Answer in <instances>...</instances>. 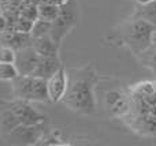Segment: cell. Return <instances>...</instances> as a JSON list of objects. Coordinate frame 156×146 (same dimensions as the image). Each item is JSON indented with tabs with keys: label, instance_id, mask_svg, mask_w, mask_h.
Wrapping results in <instances>:
<instances>
[{
	"label": "cell",
	"instance_id": "cell-13",
	"mask_svg": "<svg viewBox=\"0 0 156 146\" xmlns=\"http://www.w3.org/2000/svg\"><path fill=\"white\" fill-rule=\"evenodd\" d=\"M132 18L144 19V21H148L151 23L156 25V0L147 3V4H137Z\"/></svg>",
	"mask_w": 156,
	"mask_h": 146
},
{
	"label": "cell",
	"instance_id": "cell-22",
	"mask_svg": "<svg viewBox=\"0 0 156 146\" xmlns=\"http://www.w3.org/2000/svg\"><path fill=\"white\" fill-rule=\"evenodd\" d=\"M22 2H23V3H33V4H40V3L41 2H43V0H22Z\"/></svg>",
	"mask_w": 156,
	"mask_h": 146
},
{
	"label": "cell",
	"instance_id": "cell-4",
	"mask_svg": "<svg viewBox=\"0 0 156 146\" xmlns=\"http://www.w3.org/2000/svg\"><path fill=\"white\" fill-rule=\"evenodd\" d=\"M80 19V8L77 0H69L63 5H60V14L54 22L49 34L55 40L58 45H62L65 37L78 25Z\"/></svg>",
	"mask_w": 156,
	"mask_h": 146
},
{
	"label": "cell",
	"instance_id": "cell-14",
	"mask_svg": "<svg viewBox=\"0 0 156 146\" xmlns=\"http://www.w3.org/2000/svg\"><path fill=\"white\" fill-rule=\"evenodd\" d=\"M156 93V81H143L130 87V94L140 98H148Z\"/></svg>",
	"mask_w": 156,
	"mask_h": 146
},
{
	"label": "cell",
	"instance_id": "cell-5",
	"mask_svg": "<svg viewBox=\"0 0 156 146\" xmlns=\"http://www.w3.org/2000/svg\"><path fill=\"white\" fill-rule=\"evenodd\" d=\"M2 105L7 107L14 114L15 119L18 120L19 126H36L47 122V116L33 108L29 101L16 100L14 98L12 101H2Z\"/></svg>",
	"mask_w": 156,
	"mask_h": 146
},
{
	"label": "cell",
	"instance_id": "cell-18",
	"mask_svg": "<svg viewBox=\"0 0 156 146\" xmlns=\"http://www.w3.org/2000/svg\"><path fill=\"white\" fill-rule=\"evenodd\" d=\"M21 16L36 22L38 19V5L33 3H22L21 5Z\"/></svg>",
	"mask_w": 156,
	"mask_h": 146
},
{
	"label": "cell",
	"instance_id": "cell-1",
	"mask_svg": "<svg viewBox=\"0 0 156 146\" xmlns=\"http://www.w3.org/2000/svg\"><path fill=\"white\" fill-rule=\"evenodd\" d=\"M69 86L62 103L71 111L82 115L96 112L94 87L99 82V75L93 66L86 64L78 68H69Z\"/></svg>",
	"mask_w": 156,
	"mask_h": 146
},
{
	"label": "cell",
	"instance_id": "cell-20",
	"mask_svg": "<svg viewBox=\"0 0 156 146\" xmlns=\"http://www.w3.org/2000/svg\"><path fill=\"white\" fill-rule=\"evenodd\" d=\"M33 25H34V22H33V21L19 16L18 21H16L15 25H14V29L12 30L22 32V33H30V32H32V29H33Z\"/></svg>",
	"mask_w": 156,
	"mask_h": 146
},
{
	"label": "cell",
	"instance_id": "cell-17",
	"mask_svg": "<svg viewBox=\"0 0 156 146\" xmlns=\"http://www.w3.org/2000/svg\"><path fill=\"white\" fill-rule=\"evenodd\" d=\"M51 29H52V22L38 18L37 21L34 22V25H33V29H32V32H30V34H32L33 38L43 37V36L49 34Z\"/></svg>",
	"mask_w": 156,
	"mask_h": 146
},
{
	"label": "cell",
	"instance_id": "cell-10",
	"mask_svg": "<svg viewBox=\"0 0 156 146\" xmlns=\"http://www.w3.org/2000/svg\"><path fill=\"white\" fill-rule=\"evenodd\" d=\"M62 60L59 55L58 56H41L37 67L32 75L38 76L43 79H49L60 67H62Z\"/></svg>",
	"mask_w": 156,
	"mask_h": 146
},
{
	"label": "cell",
	"instance_id": "cell-19",
	"mask_svg": "<svg viewBox=\"0 0 156 146\" xmlns=\"http://www.w3.org/2000/svg\"><path fill=\"white\" fill-rule=\"evenodd\" d=\"M16 51L11 46L2 45L0 49V63H15Z\"/></svg>",
	"mask_w": 156,
	"mask_h": 146
},
{
	"label": "cell",
	"instance_id": "cell-11",
	"mask_svg": "<svg viewBox=\"0 0 156 146\" xmlns=\"http://www.w3.org/2000/svg\"><path fill=\"white\" fill-rule=\"evenodd\" d=\"M33 37L30 33H22L16 30L10 32H2V45H7L14 48L15 51L25 48V46L32 45Z\"/></svg>",
	"mask_w": 156,
	"mask_h": 146
},
{
	"label": "cell",
	"instance_id": "cell-7",
	"mask_svg": "<svg viewBox=\"0 0 156 146\" xmlns=\"http://www.w3.org/2000/svg\"><path fill=\"white\" fill-rule=\"evenodd\" d=\"M104 104L112 116L126 117L132 109V97L119 90H110L104 96Z\"/></svg>",
	"mask_w": 156,
	"mask_h": 146
},
{
	"label": "cell",
	"instance_id": "cell-8",
	"mask_svg": "<svg viewBox=\"0 0 156 146\" xmlns=\"http://www.w3.org/2000/svg\"><path fill=\"white\" fill-rule=\"evenodd\" d=\"M47 85H48V94L51 103H60L69 86L67 70L62 66L51 78L47 79Z\"/></svg>",
	"mask_w": 156,
	"mask_h": 146
},
{
	"label": "cell",
	"instance_id": "cell-15",
	"mask_svg": "<svg viewBox=\"0 0 156 146\" xmlns=\"http://www.w3.org/2000/svg\"><path fill=\"white\" fill-rule=\"evenodd\" d=\"M60 14V5H55L51 3L41 2L38 4V18L54 22Z\"/></svg>",
	"mask_w": 156,
	"mask_h": 146
},
{
	"label": "cell",
	"instance_id": "cell-12",
	"mask_svg": "<svg viewBox=\"0 0 156 146\" xmlns=\"http://www.w3.org/2000/svg\"><path fill=\"white\" fill-rule=\"evenodd\" d=\"M32 46L36 49L40 56H58L59 55V48L60 46L55 42L51 34L43 36V37L33 38Z\"/></svg>",
	"mask_w": 156,
	"mask_h": 146
},
{
	"label": "cell",
	"instance_id": "cell-2",
	"mask_svg": "<svg viewBox=\"0 0 156 146\" xmlns=\"http://www.w3.org/2000/svg\"><path fill=\"white\" fill-rule=\"evenodd\" d=\"M156 25L151 23L144 19H133L123 22L119 27V37L123 44L133 52L134 55L140 56L152 45V38Z\"/></svg>",
	"mask_w": 156,
	"mask_h": 146
},
{
	"label": "cell",
	"instance_id": "cell-16",
	"mask_svg": "<svg viewBox=\"0 0 156 146\" xmlns=\"http://www.w3.org/2000/svg\"><path fill=\"white\" fill-rule=\"evenodd\" d=\"M21 75L15 63H2L0 64V79L5 82H11Z\"/></svg>",
	"mask_w": 156,
	"mask_h": 146
},
{
	"label": "cell",
	"instance_id": "cell-25",
	"mask_svg": "<svg viewBox=\"0 0 156 146\" xmlns=\"http://www.w3.org/2000/svg\"><path fill=\"white\" fill-rule=\"evenodd\" d=\"M152 42L156 44V29H155V32H154V38H152Z\"/></svg>",
	"mask_w": 156,
	"mask_h": 146
},
{
	"label": "cell",
	"instance_id": "cell-9",
	"mask_svg": "<svg viewBox=\"0 0 156 146\" xmlns=\"http://www.w3.org/2000/svg\"><path fill=\"white\" fill-rule=\"evenodd\" d=\"M40 55L36 52V49L32 45L16 51L15 64L18 67L21 75H32L40 62Z\"/></svg>",
	"mask_w": 156,
	"mask_h": 146
},
{
	"label": "cell",
	"instance_id": "cell-6",
	"mask_svg": "<svg viewBox=\"0 0 156 146\" xmlns=\"http://www.w3.org/2000/svg\"><path fill=\"white\" fill-rule=\"evenodd\" d=\"M47 133L45 123L36 126H19L3 138L11 139V144H23V145H37L38 141Z\"/></svg>",
	"mask_w": 156,
	"mask_h": 146
},
{
	"label": "cell",
	"instance_id": "cell-3",
	"mask_svg": "<svg viewBox=\"0 0 156 146\" xmlns=\"http://www.w3.org/2000/svg\"><path fill=\"white\" fill-rule=\"evenodd\" d=\"M12 97L29 103H48V85L47 79L34 75H19L11 81Z\"/></svg>",
	"mask_w": 156,
	"mask_h": 146
},
{
	"label": "cell",
	"instance_id": "cell-21",
	"mask_svg": "<svg viewBox=\"0 0 156 146\" xmlns=\"http://www.w3.org/2000/svg\"><path fill=\"white\" fill-rule=\"evenodd\" d=\"M45 3H51V4H55V5H63L65 3H67L69 0H43Z\"/></svg>",
	"mask_w": 156,
	"mask_h": 146
},
{
	"label": "cell",
	"instance_id": "cell-24",
	"mask_svg": "<svg viewBox=\"0 0 156 146\" xmlns=\"http://www.w3.org/2000/svg\"><path fill=\"white\" fill-rule=\"evenodd\" d=\"M151 114H152V115H154V116L156 117V105H154V107H152V108H151Z\"/></svg>",
	"mask_w": 156,
	"mask_h": 146
},
{
	"label": "cell",
	"instance_id": "cell-23",
	"mask_svg": "<svg viewBox=\"0 0 156 146\" xmlns=\"http://www.w3.org/2000/svg\"><path fill=\"white\" fill-rule=\"evenodd\" d=\"M137 4H147V3H149V2H154V0H134Z\"/></svg>",
	"mask_w": 156,
	"mask_h": 146
}]
</instances>
